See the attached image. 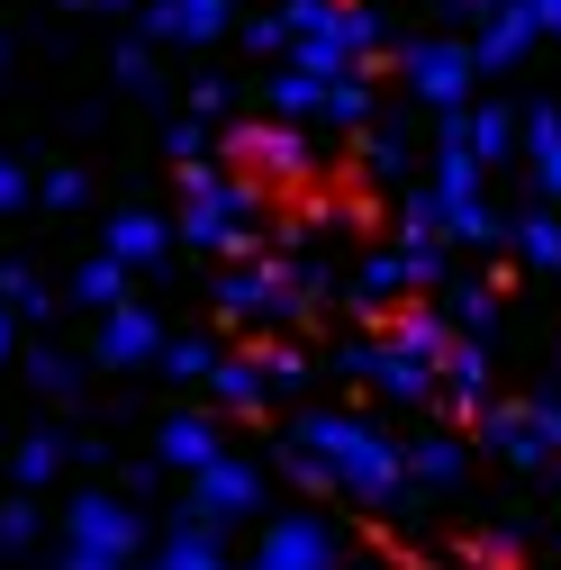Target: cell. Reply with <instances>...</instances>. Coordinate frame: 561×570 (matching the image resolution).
Masks as SVG:
<instances>
[{"mask_svg": "<svg viewBox=\"0 0 561 570\" xmlns=\"http://www.w3.org/2000/svg\"><path fill=\"white\" fill-rule=\"evenodd\" d=\"M534 164H543V181L561 190V118H534Z\"/></svg>", "mask_w": 561, "mask_h": 570, "instance_id": "e0dca14e", "label": "cell"}, {"mask_svg": "<svg viewBox=\"0 0 561 570\" xmlns=\"http://www.w3.org/2000/svg\"><path fill=\"white\" fill-rule=\"evenodd\" d=\"M534 28H561V0H534Z\"/></svg>", "mask_w": 561, "mask_h": 570, "instance_id": "7402d4cb", "label": "cell"}, {"mask_svg": "<svg viewBox=\"0 0 561 570\" xmlns=\"http://www.w3.org/2000/svg\"><path fill=\"white\" fill-rule=\"evenodd\" d=\"M208 390H218L227 407H263V372H245V363H218V372H208Z\"/></svg>", "mask_w": 561, "mask_h": 570, "instance_id": "5bb4252c", "label": "cell"}, {"mask_svg": "<svg viewBox=\"0 0 561 570\" xmlns=\"http://www.w3.org/2000/svg\"><path fill=\"white\" fill-rule=\"evenodd\" d=\"M164 372L173 381H208V372H218V353H208V344H164Z\"/></svg>", "mask_w": 561, "mask_h": 570, "instance_id": "9a60e30c", "label": "cell"}, {"mask_svg": "<svg viewBox=\"0 0 561 570\" xmlns=\"http://www.w3.org/2000/svg\"><path fill=\"white\" fill-rule=\"evenodd\" d=\"M155 462H164V471H181V480H199L208 462H227L218 416H208V407H173V416L155 425Z\"/></svg>", "mask_w": 561, "mask_h": 570, "instance_id": "5b68a950", "label": "cell"}, {"mask_svg": "<svg viewBox=\"0 0 561 570\" xmlns=\"http://www.w3.org/2000/svg\"><path fill=\"white\" fill-rule=\"evenodd\" d=\"M164 326L146 317V308H109L100 317V363H164Z\"/></svg>", "mask_w": 561, "mask_h": 570, "instance_id": "52a82bcc", "label": "cell"}, {"mask_svg": "<svg viewBox=\"0 0 561 570\" xmlns=\"http://www.w3.org/2000/svg\"><path fill=\"white\" fill-rule=\"evenodd\" d=\"M63 462H73V453H63V435H46V425H37V435L10 453V480H19V498H37V489H55L63 480Z\"/></svg>", "mask_w": 561, "mask_h": 570, "instance_id": "30bf717a", "label": "cell"}, {"mask_svg": "<svg viewBox=\"0 0 561 570\" xmlns=\"http://www.w3.org/2000/svg\"><path fill=\"white\" fill-rule=\"evenodd\" d=\"M28 381H37L46 399H63V390H73V363H63V353H37V363H28Z\"/></svg>", "mask_w": 561, "mask_h": 570, "instance_id": "ac0fdd59", "label": "cell"}, {"mask_svg": "<svg viewBox=\"0 0 561 570\" xmlns=\"http://www.w3.org/2000/svg\"><path fill=\"white\" fill-rule=\"evenodd\" d=\"M55 570H127V561H109V552H82V543H55Z\"/></svg>", "mask_w": 561, "mask_h": 570, "instance_id": "d6986e66", "label": "cell"}, {"mask_svg": "<svg viewBox=\"0 0 561 570\" xmlns=\"http://www.w3.org/2000/svg\"><path fill=\"white\" fill-rule=\"evenodd\" d=\"M525 254H534V263H561V227L534 218V227H525Z\"/></svg>", "mask_w": 561, "mask_h": 570, "instance_id": "ffe728a7", "label": "cell"}, {"mask_svg": "<svg viewBox=\"0 0 561 570\" xmlns=\"http://www.w3.org/2000/svg\"><path fill=\"white\" fill-rule=\"evenodd\" d=\"M118 291H127V281H118V263H91V272H82V299H91V308H127Z\"/></svg>", "mask_w": 561, "mask_h": 570, "instance_id": "2e32d148", "label": "cell"}, {"mask_svg": "<svg viewBox=\"0 0 561 570\" xmlns=\"http://www.w3.org/2000/svg\"><path fill=\"white\" fill-rule=\"evenodd\" d=\"M37 543H46V508H37V498H10V508H0V561H19Z\"/></svg>", "mask_w": 561, "mask_h": 570, "instance_id": "8fae6325", "label": "cell"}, {"mask_svg": "<svg viewBox=\"0 0 561 570\" xmlns=\"http://www.w3.org/2000/svg\"><path fill=\"white\" fill-rule=\"evenodd\" d=\"M462 471H471L462 435H407V480L416 489H462Z\"/></svg>", "mask_w": 561, "mask_h": 570, "instance_id": "ba28073f", "label": "cell"}, {"mask_svg": "<svg viewBox=\"0 0 561 570\" xmlns=\"http://www.w3.org/2000/svg\"><path fill=\"white\" fill-rule=\"evenodd\" d=\"M245 561H254V570H344V534H335L326 517L291 508V517H263V534H254Z\"/></svg>", "mask_w": 561, "mask_h": 570, "instance_id": "277c9868", "label": "cell"}, {"mask_svg": "<svg viewBox=\"0 0 561 570\" xmlns=\"http://www.w3.org/2000/svg\"><path fill=\"white\" fill-rule=\"evenodd\" d=\"M471 570H480V561H471Z\"/></svg>", "mask_w": 561, "mask_h": 570, "instance_id": "d4e9b609", "label": "cell"}, {"mask_svg": "<svg viewBox=\"0 0 561 570\" xmlns=\"http://www.w3.org/2000/svg\"><path fill=\"white\" fill-rule=\"evenodd\" d=\"M19 199H28V181H19L10 164H0V208H19Z\"/></svg>", "mask_w": 561, "mask_h": 570, "instance_id": "44dd1931", "label": "cell"}, {"mask_svg": "<svg viewBox=\"0 0 561 570\" xmlns=\"http://www.w3.org/2000/svg\"><path fill=\"white\" fill-rule=\"evenodd\" d=\"M164 254V227L155 218H118L109 227V263H155Z\"/></svg>", "mask_w": 561, "mask_h": 570, "instance_id": "7c38bea8", "label": "cell"}, {"mask_svg": "<svg viewBox=\"0 0 561 570\" xmlns=\"http://www.w3.org/2000/svg\"><path fill=\"white\" fill-rule=\"evenodd\" d=\"M291 435L335 471V498H354V508H372V517H398V498L416 489V480H407V444L381 435V425H363V416L317 407V416L291 425Z\"/></svg>", "mask_w": 561, "mask_h": 570, "instance_id": "6da1fadb", "label": "cell"}, {"mask_svg": "<svg viewBox=\"0 0 561 570\" xmlns=\"http://www.w3.org/2000/svg\"><path fill=\"white\" fill-rule=\"evenodd\" d=\"M0 363H10V317H0Z\"/></svg>", "mask_w": 561, "mask_h": 570, "instance_id": "603a6c76", "label": "cell"}, {"mask_svg": "<svg viewBox=\"0 0 561 570\" xmlns=\"http://www.w3.org/2000/svg\"><path fill=\"white\" fill-rule=\"evenodd\" d=\"M136 570H236V561H227V534H208V525L173 517V525L155 534V552L136 561Z\"/></svg>", "mask_w": 561, "mask_h": 570, "instance_id": "8992f818", "label": "cell"}, {"mask_svg": "<svg viewBox=\"0 0 561 570\" xmlns=\"http://www.w3.org/2000/svg\"><path fill=\"white\" fill-rule=\"evenodd\" d=\"M236 570H254V561H236Z\"/></svg>", "mask_w": 561, "mask_h": 570, "instance_id": "cb8c5ba5", "label": "cell"}, {"mask_svg": "<svg viewBox=\"0 0 561 570\" xmlns=\"http://www.w3.org/2000/svg\"><path fill=\"white\" fill-rule=\"evenodd\" d=\"M155 28H173V37H208V28H218V0H164Z\"/></svg>", "mask_w": 561, "mask_h": 570, "instance_id": "4fadbf2b", "label": "cell"}, {"mask_svg": "<svg viewBox=\"0 0 561 570\" xmlns=\"http://www.w3.org/2000/svg\"><path fill=\"white\" fill-rule=\"evenodd\" d=\"M55 543H82V552H109V561L136 570V561L155 552V525H146V508H136V498H118V489H73V498H63Z\"/></svg>", "mask_w": 561, "mask_h": 570, "instance_id": "7a4b0ae2", "label": "cell"}, {"mask_svg": "<svg viewBox=\"0 0 561 570\" xmlns=\"http://www.w3.org/2000/svg\"><path fill=\"white\" fill-rule=\"evenodd\" d=\"M181 517H190V525H208V534L263 525V462H245V453L208 462V471L190 480V498H181Z\"/></svg>", "mask_w": 561, "mask_h": 570, "instance_id": "3957f363", "label": "cell"}, {"mask_svg": "<svg viewBox=\"0 0 561 570\" xmlns=\"http://www.w3.org/2000/svg\"><path fill=\"white\" fill-rule=\"evenodd\" d=\"M407 73H416V91H426V100H462V82L480 73V63H471L462 46H416Z\"/></svg>", "mask_w": 561, "mask_h": 570, "instance_id": "9c48e42d", "label": "cell"}]
</instances>
